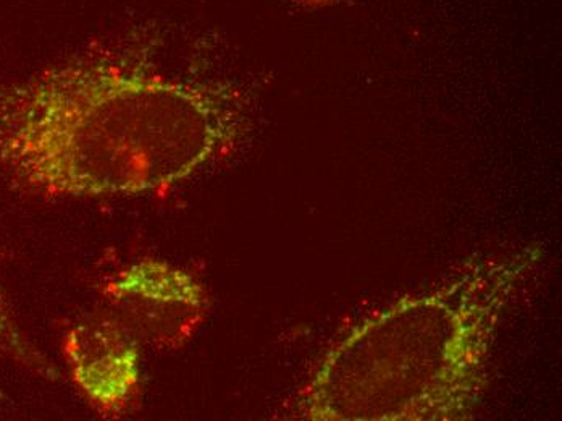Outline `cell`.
I'll use <instances>...</instances> for the list:
<instances>
[{
    "instance_id": "1",
    "label": "cell",
    "mask_w": 562,
    "mask_h": 421,
    "mask_svg": "<svg viewBox=\"0 0 562 421\" xmlns=\"http://www.w3.org/2000/svg\"><path fill=\"white\" fill-rule=\"evenodd\" d=\"M243 125L224 85L136 62H64L0 91V167L36 197H136L196 176Z\"/></svg>"
},
{
    "instance_id": "2",
    "label": "cell",
    "mask_w": 562,
    "mask_h": 421,
    "mask_svg": "<svg viewBox=\"0 0 562 421\" xmlns=\"http://www.w3.org/2000/svg\"><path fill=\"white\" fill-rule=\"evenodd\" d=\"M543 256L537 243L475 256L441 286L366 318L318 361L293 419H474L503 317Z\"/></svg>"
},
{
    "instance_id": "3",
    "label": "cell",
    "mask_w": 562,
    "mask_h": 421,
    "mask_svg": "<svg viewBox=\"0 0 562 421\" xmlns=\"http://www.w3.org/2000/svg\"><path fill=\"white\" fill-rule=\"evenodd\" d=\"M105 313L143 351L187 347L207 320L211 299L194 274L166 259L140 258L102 287Z\"/></svg>"
},
{
    "instance_id": "4",
    "label": "cell",
    "mask_w": 562,
    "mask_h": 421,
    "mask_svg": "<svg viewBox=\"0 0 562 421\" xmlns=\"http://www.w3.org/2000/svg\"><path fill=\"white\" fill-rule=\"evenodd\" d=\"M143 348L108 313L78 321L64 339L68 375L86 402L104 419L135 406L143 386Z\"/></svg>"
},
{
    "instance_id": "5",
    "label": "cell",
    "mask_w": 562,
    "mask_h": 421,
    "mask_svg": "<svg viewBox=\"0 0 562 421\" xmlns=\"http://www.w3.org/2000/svg\"><path fill=\"white\" fill-rule=\"evenodd\" d=\"M0 352L12 358L19 365L25 366L30 372L36 373L41 378L57 381L58 372L23 334L13 317L12 308L3 293L0 282Z\"/></svg>"
},
{
    "instance_id": "6",
    "label": "cell",
    "mask_w": 562,
    "mask_h": 421,
    "mask_svg": "<svg viewBox=\"0 0 562 421\" xmlns=\"http://www.w3.org/2000/svg\"><path fill=\"white\" fill-rule=\"evenodd\" d=\"M296 2L310 3V5H327V3H334L335 0H296Z\"/></svg>"
}]
</instances>
